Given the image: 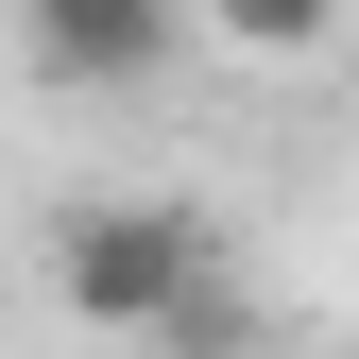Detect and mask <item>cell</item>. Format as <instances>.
<instances>
[{
  "label": "cell",
  "mask_w": 359,
  "mask_h": 359,
  "mask_svg": "<svg viewBox=\"0 0 359 359\" xmlns=\"http://www.w3.org/2000/svg\"><path fill=\"white\" fill-rule=\"evenodd\" d=\"M18 34H34V86L137 103V86H171V52H189V0H18Z\"/></svg>",
  "instance_id": "7a4b0ae2"
},
{
  "label": "cell",
  "mask_w": 359,
  "mask_h": 359,
  "mask_svg": "<svg viewBox=\"0 0 359 359\" xmlns=\"http://www.w3.org/2000/svg\"><path fill=\"white\" fill-rule=\"evenodd\" d=\"M222 34H240V52H325L342 34V0H205Z\"/></svg>",
  "instance_id": "3957f363"
},
{
  "label": "cell",
  "mask_w": 359,
  "mask_h": 359,
  "mask_svg": "<svg viewBox=\"0 0 359 359\" xmlns=\"http://www.w3.org/2000/svg\"><path fill=\"white\" fill-rule=\"evenodd\" d=\"M222 291V240H205V205H69L52 222V308L69 325H120V342H154L171 308H205Z\"/></svg>",
  "instance_id": "6da1fadb"
}]
</instances>
